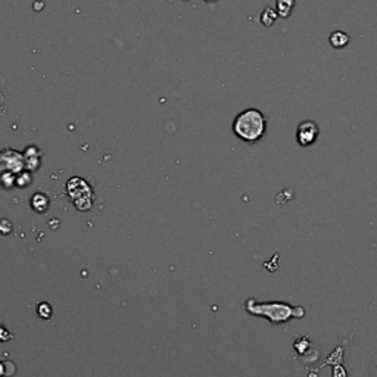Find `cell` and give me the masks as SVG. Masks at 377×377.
Returning <instances> with one entry per match:
<instances>
[{"label":"cell","mask_w":377,"mask_h":377,"mask_svg":"<svg viewBox=\"0 0 377 377\" xmlns=\"http://www.w3.org/2000/svg\"><path fill=\"white\" fill-rule=\"evenodd\" d=\"M233 133L245 143H257L267 131V118L260 109L248 108L236 115L233 121Z\"/></svg>","instance_id":"1"},{"label":"cell","mask_w":377,"mask_h":377,"mask_svg":"<svg viewBox=\"0 0 377 377\" xmlns=\"http://www.w3.org/2000/svg\"><path fill=\"white\" fill-rule=\"evenodd\" d=\"M245 308L249 314L265 317L273 324L284 323L290 318H299L303 317V308L301 306H290L284 302H255V299H249L246 302Z\"/></svg>","instance_id":"2"},{"label":"cell","mask_w":377,"mask_h":377,"mask_svg":"<svg viewBox=\"0 0 377 377\" xmlns=\"http://www.w3.org/2000/svg\"><path fill=\"white\" fill-rule=\"evenodd\" d=\"M320 136V127L312 119H303L296 130V140L302 148L312 146Z\"/></svg>","instance_id":"3"},{"label":"cell","mask_w":377,"mask_h":377,"mask_svg":"<svg viewBox=\"0 0 377 377\" xmlns=\"http://www.w3.org/2000/svg\"><path fill=\"white\" fill-rule=\"evenodd\" d=\"M293 7H295V0H277V3H276L277 16H282V18L290 16Z\"/></svg>","instance_id":"4"},{"label":"cell","mask_w":377,"mask_h":377,"mask_svg":"<svg viewBox=\"0 0 377 377\" xmlns=\"http://www.w3.org/2000/svg\"><path fill=\"white\" fill-rule=\"evenodd\" d=\"M349 43V36L343 31H335L332 33L330 36V44L335 47V49H342L345 47L346 44Z\"/></svg>","instance_id":"5"},{"label":"cell","mask_w":377,"mask_h":377,"mask_svg":"<svg viewBox=\"0 0 377 377\" xmlns=\"http://www.w3.org/2000/svg\"><path fill=\"white\" fill-rule=\"evenodd\" d=\"M31 203H33V208H34V209H37L38 212H43V211L46 209V206L49 205V200H47L41 193H38V194H36V196L33 197Z\"/></svg>","instance_id":"6"},{"label":"cell","mask_w":377,"mask_h":377,"mask_svg":"<svg viewBox=\"0 0 377 377\" xmlns=\"http://www.w3.org/2000/svg\"><path fill=\"white\" fill-rule=\"evenodd\" d=\"M276 18H277V12H274L273 9L267 7L264 12H263L261 21H263V24H264V25L270 27V25H273V22H274V19H276Z\"/></svg>","instance_id":"7"},{"label":"cell","mask_w":377,"mask_h":377,"mask_svg":"<svg viewBox=\"0 0 377 377\" xmlns=\"http://www.w3.org/2000/svg\"><path fill=\"white\" fill-rule=\"evenodd\" d=\"M37 311L38 315H40L41 318H50V315H52V306H50L49 303H46V302H43V303L38 305Z\"/></svg>","instance_id":"8"}]
</instances>
